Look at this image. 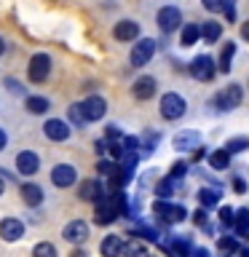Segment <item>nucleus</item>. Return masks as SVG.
Listing matches in <instances>:
<instances>
[{
    "label": "nucleus",
    "mask_w": 249,
    "mask_h": 257,
    "mask_svg": "<svg viewBox=\"0 0 249 257\" xmlns=\"http://www.w3.org/2000/svg\"><path fill=\"white\" fill-rule=\"evenodd\" d=\"M241 257H249V246L244 249V252H241Z\"/></svg>",
    "instance_id": "57"
},
{
    "label": "nucleus",
    "mask_w": 249,
    "mask_h": 257,
    "mask_svg": "<svg viewBox=\"0 0 249 257\" xmlns=\"http://www.w3.org/2000/svg\"><path fill=\"white\" fill-rule=\"evenodd\" d=\"M115 161H99V164H96V172H99L102 177H110L112 172H115Z\"/></svg>",
    "instance_id": "39"
},
{
    "label": "nucleus",
    "mask_w": 249,
    "mask_h": 257,
    "mask_svg": "<svg viewBox=\"0 0 249 257\" xmlns=\"http://www.w3.org/2000/svg\"><path fill=\"white\" fill-rule=\"evenodd\" d=\"M32 257H56V249H54V244H48V241H40V244H35V249H32Z\"/></svg>",
    "instance_id": "33"
},
{
    "label": "nucleus",
    "mask_w": 249,
    "mask_h": 257,
    "mask_svg": "<svg viewBox=\"0 0 249 257\" xmlns=\"http://www.w3.org/2000/svg\"><path fill=\"white\" fill-rule=\"evenodd\" d=\"M78 196H80V201H99L104 196V188L99 180H86V182H80Z\"/></svg>",
    "instance_id": "16"
},
{
    "label": "nucleus",
    "mask_w": 249,
    "mask_h": 257,
    "mask_svg": "<svg viewBox=\"0 0 249 257\" xmlns=\"http://www.w3.org/2000/svg\"><path fill=\"white\" fill-rule=\"evenodd\" d=\"M75 180H78V172L72 164H56L51 169V182L56 188H70V185H75Z\"/></svg>",
    "instance_id": "8"
},
{
    "label": "nucleus",
    "mask_w": 249,
    "mask_h": 257,
    "mask_svg": "<svg viewBox=\"0 0 249 257\" xmlns=\"http://www.w3.org/2000/svg\"><path fill=\"white\" fill-rule=\"evenodd\" d=\"M3 51H6V40L0 38V54H3Z\"/></svg>",
    "instance_id": "56"
},
{
    "label": "nucleus",
    "mask_w": 249,
    "mask_h": 257,
    "mask_svg": "<svg viewBox=\"0 0 249 257\" xmlns=\"http://www.w3.org/2000/svg\"><path fill=\"white\" fill-rule=\"evenodd\" d=\"M70 120L75 126H86V115H83V107H80V104H70Z\"/></svg>",
    "instance_id": "35"
},
{
    "label": "nucleus",
    "mask_w": 249,
    "mask_h": 257,
    "mask_svg": "<svg viewBox=\"0 0 249 257\" xmlns=\"http://www.w3.org/2000/svg\"><path fill=\"white\" fill-rule=\"evenodd\" d=\"M246 148H249V137H233V140H228V145H225L228 153H241Z\"/></svg>",
    "instance_id": "32"
},
{
    "label": "nucleus",
    "mask_w": 249,
    "mask_h": 257,
    "mask_svg": "<svg viewBox=\"0 0 249 257\" xmlns=\"http://www.w3.org/2000/svg\"><path fill=\"white\" fill-rule=\"evenodd\" d=\"M43 134H46L51 142H64V140H70L72 128H70V123H67V120L51 118V120H46V126H43Z\"/></svg>",
    "instance_id": "9"
},
{
    "label": "nucleus",
    "mask_w": 249,
    "mask_h": 257,
    "mask_svg": "<svg viewBox=\"0 0 249 257\" xmlns=\"http://www.w3.org/2000/svg\"><path fill=\"white\" fill-rule=\"evenodd\" d=\"M120 254H123V257H148V246H145L142 241L132 238L129 244H123V249H120Z\"/></svg>",
    "instance_id": "27"
},
{
    "label": "nucleus",
    "mask_w": 249,
    "mask_h": 257,
    "mask_svg": "<svg viewBox=\"0 0 249 257\" xmlns=\"http://www.w3.org/2000/svg\"><path fill=\"white\" fill-rule=\"evenodd\" d=\"M172 193H174V180L172 177H166V180H161L156 185V196L158 198H172Z\"/></svg>",
    "instance_id": "30"
},
{
    "label": "nucleus",
    "mask_w": 249,
    "mask_h": 257,
    "mask_svg": "<svg viewBox=\"0 0 249 257\" xmlns=\"http://www.w3.org/2000/svg\"><path fill=\"white\" fill-rule=\"evenodd\" d=\"M140 145H142V153H153V150H156V145H158V134L156 132H153V134L148 132V134L142 137Z\"/></svg>",
    "instance_id": "36"
},
{
    "label": "nucleus",
    "mask_w": 249,
    "mask_h": 257,
    "mask_svg": "<svg viewBox=\"0 0 249 257\" xmlns=\"http://www.w3.org/2000/svg\"><path fill=\"white\" fill-rule=\"evenodd\" d=\"M80 107H83L86 120H102L104 112H107V102H104L102 96H88V99L80 104Z\"/></svg>",
    "instance_id": "14"
},
{
    "label": "nucleus",
    "mask_w": 249,
    "mask_h": 257,
    "mask_svg": "<svg viewBox=\"0 0 249 257\" xmlns=\"http://www.w3.org/2000/svg\"><path fill=\"white\" fill-rule=\"evenodd\" d=\"M220 198H222L220 190H212V188L198 190V201H201V206H204V209H214L217 204H220Z\"/></svg>",
    "instance_id": "25"
},
{
    "label": "nucleus",
    "mask_w": 249,
    "mask_h": 257,
    "mask_svg": "<svg viewBox=\"0 0 249 257\" xmlns=\"http://www.w3.org/2000/svg\"><path fill=\"white\" fill-rule=\"evenodd\" d=\"M156 78H150V75H142V78H137L134 80V86H132V94H134V99H140V102H145V99H150L153 94H156Z\"/></svg>",
    "instance_id": "15"
},
{
    "label": "nucleus",
    "mask_w": 249,
    "mask_h": 257,
    "mask_svg": "<svg viewBox=\"0 0 249 257\" xmlns=\"http://www.w3.org/2000/svg\"><path fill=\"white\" fill-rule=\"evenodd\" d=\"M153 56H156V40L153 38L137 40L132 48V67H145V64H150Z\"/></svg>",
    "instance_id": "4"
},
{
    "label": "nucleus",
    "mask_w": 249,
    "mask_h": 257,
    "mask_svg": "<svg viewBox=\"0 0 249 257\" xmlns=\"http://www.w3.org/2000/svg\"><path fill=\"white\" fill-rule=\"evenodd\" d=\"M214 59L212 56H206V54H201V56H196V59L190 62V75L196 78V80H212L214 78Z\"/></svg>",
    "instance_id": "7"
},
{
    "label": "nucleus",
    "mask_w": 249,
    "mask_h": 257,
    "mask_svg": "<svg viewBox=\"0 0 249 257\" xmlns=\"http://www.w3.org/2000/svg\"><path fill=\"white\" fill-rule=\"evenodd\" d=\"M233 190H236V193H244V190H246V182L241 180V177H233Z\"/></svg>",
    "instance_id": "46"
},
{
    "label": "nucleus",
    "mask_w": 249,
    "mask_h": 257,
    "mask_svg": "<svg viewBox=\"0 0 249 257\" xmlns=\"http://www.w3.org/2000/svg\"><path fill=\"white\" fill-rule=\"evenodd\" d=\"M107 153H110V158L112 161H118V158H123V145H118L115 140H112V142H107Z\"/></svg>",
    "instance_id": "40"
},
{
    "label": "nucleus",
    "mask_w": 249,
    "mask_h": 257,
    "mask_svg": "<svg viewBox=\"0 0 249 257\" xmlns=\"http://www.w3.org/2000/svg\"><path fill=\"white\" fill-rule=\"evenodd\" d=\"M72 257H88V252H83V249H75V252H72Z\"/></svg>",
    "instance_id": "52"
},
{
    "label": "nucleus",
    "mask_w": 249,
    "mask_h": 257,
    "mask_svg": "<svg viewBox=\"0 0 249 257\" xmlns=\"http://www.w3.org/2000/svg\"><path fill=\"white\" fill-rule=\"evenodd\" d=\"M156 22H158L161 32H166V35H169V32H174V30L182 27V14H180V8H177V6H164L156 14Z\"/></svg>",
    "instance_id": "5"
},
{
    "label": "nucleus",
    "mask_w": 249,
    "mask_h": 257,
    "mask_svg": "<svg viewBox=\"0 0 249 257\" xmlns=\"http://www.w3.org/2000/svg\"><path fill=\"white\" fill-rule=\"evenodd\" d=\"M196 257H209V252L206 249H196Z\"/></svg>",
    "instance_id": "53"
},
{
    "label": "nucleus",
    "mask_w": 249,
    "mask_h": 257,
    "mask_svg": "<svg viewBox=\"0 0 249 257\" xmlns=\"http://www.w3.org/2000/svg\"><path fill=\"white\" fill-rule=\"evenodd\" d=\"M123 166H120V172L126 174V180H134V169H137V164H140V153H132V150H126L123 153Z\"/></svg>",
    "instance_id": "26"
},
{
    "label": "nucleus",
    "mask_w": 249,
    "mask_h": 257,
    "mask_svg": "<svg viewBox=\"0 0 249 257\" xmlns=\"http://www.w3.org/2000/svg\"><path fill=\"white\" fill-rule=\"evenodd\" d=\"M8 88H11L14 94H24V86H19L16 80H8Z\"/></svg>",
    "instance_id": "47"
},
{
    "label": "nucleus",
    "mask_w": 249,
    "mask_h": 257,
    "mask_svg": "<svg viewBox=\"0 0 249 257\" xmlns=\"http://www.w3.org/2000/svg\"><path fill=\"white\" fill-rule=\"evenodd\" d=\"M120 249H123L120 236H107V238L102 241L99 252H102V257H120Z\"/></svg>",
    "instance_id": "21"
},
{
    "label": "nucleus",
    "mask_w": 249,
    "mask_h": 257,
    "mask_svg": "<svg viewBox=\"0 0 249 257\" xmlns=\"http://www.w3.org/2000/svg\"><path fill=\"white\" fill-rule=\"evenodd\" d=\"M96 150H99V153H104V150H107V145H104V140H99V142H96Z\"/></svg>",
    "instance_id": "51"
},
{
    "label": "nucleus",
    "mask_w": 249,
    "mask_h": 257,
    "mask_svg": "<svg viewBox=\"0 0 249 257\" xmlns=\"http://www.w3.org/2000/svg\"><path fill=\"white\" fill-rule=\"evenodd\" d=\"M16 169L24 174V177H32V174H38V169H40V158H38V153H32V150H22L19 156H16Z\"/></svg>",
    "instance_id": "13"
},
{
    "label": "nucleus",
    "mask_w": 249,
    "mask_h": 257,
    "mask_svg": "<svg viewBox=\"0 0 249 257\" xmlns=\"http://www.w3.org/2000/svg\"><path fill=\"white\" fill-rule=\"evenodd\" d=\"M198 38H201V30H198V24H185L182 32H180V46H193V43H198Z\"/></svg>",
    "instance_id": "24"
},
{
    "label": "nucleus",
    "mask_w": 249,
    "mask_h": 257,
    "mask_svg": "<svg viewBox=\"0 0 249 257\" xmlns=\"http://www.w3.org/2000/svg\"><path fill=\"white\" fill-rule=\"evenodd\" d=\"M3 190H6V182H3V177H0V196H3Z\"/></svg>",
    "instance_id": "55"
},
{
    "label": "nucleus",
    "mask_w": 249,
    "mask_h": 257,
    "mask_svg": "<svg viewBox=\"0 0 249 257\" xmlns=\"http://www.w3.org/2000/svg\"><path fill=\"white\" fill-rule=\"evenodd\" d=\"M241 99H244L241 86H238V83H230V86H225L222 91H217V94L212 96V107L220 110V112H228V110H233V107H238Z\"/></svg>",
    "instance_id": "1"
},
{
    "label": "nucleus",
    "mask_w": 249,
    "mask_h": 257,
    "mask_svg": "<svg viewBox=\"0 0 249 257\" xmlns=\"http://www.w3.org/2000/svg\"><path fill=\"white\" fill-rule=\"evenodd\" d=\"M134 236H142V238L158 241V230H156V228H150V225H140V228L134 230Z\"/></svg>",
    "instance_id": "37"
},
{
    "label": "nucleus",
    "mask_w": 249,
    "mask_h": 257,
    "mask_svg": "<svg viewBox=\"0 0 249 257\" xmlns=\"http://www.w3.org/2000/svg\"><path fill=\"white\" fill-rule=\"evenodd\" d=\"M62 236H64V241H70V244H83L88 238V225L83 220H72V222L64 225Z\"/></svg>",
    "instance_id": "11"
},
{
    "label": "nucleus",
    "mask_w": 249,
    "mask_h": 257,
    "mask_svg": "<svg viewBox=\"0 0 249 257\" xmlns=\"http://www.w3.org/2000/svg\"><path fill=\"white\" fill-rule=\"evenodd\" d=\"M123 150L137 153V150H140V140H137V137H123Z\"/></svg>",
    "instance_id": "43"
},
{
    "label": "nucleus",
    "mask_w": 249,
    "mask_h": 257,
    "mask_svg": "<svg viewBox=\"0 0 249 257\" xmlns=\"http://www.w3.org/2000/svg\"><path fill=\"white\" fill-rule=\"evenodd\" d=\"M22 201L27 206H40L43 204V188H38V185H32V182H27V185H22Z\"/></svg>",
    "instance_id": "18"
},
{
    "label": "nucleus",
    "mask_w": 249,
    "mask_h": 257,
    "mask_svg": "<svg viewBox=\"0 0 249 257\" xmlns=\"http://www.w3.org/2000/svg\"><path fill=\"white\" fill-rule=\"evenodd\" d=\"M185 174H188V164H185V161H177V164L172 166V172H169L172 180H182Z\"/></svg>",
    "instance_id": "38"
},
{
    "label": "nucleus",
    "mask_w": 249,
    "mask_h": 257,
    "mask_svg": "<svg viewBox=\"0 0 249 257\" xmlns=\"http://www.w3.org/2000/svg\"><path fill=\"white\" fill-rule=\"evenodd\" d=\"M193 220L198 225H206V209H196V212H193Z\"/></svg>",
    "instance_id": "45"
},
{
    "label": "nucleus",
    "mask_w": 249,
    "mask_h": 257,
    "mask_svg": "<svg viewBox=\"0 0 249 257\" xmlns=\"http://www.w3.org/2000/svg\"><path fill=\"white\" fill-rule=\"evenodd\" d=\"M153 212H156V214H158L164 222H169V225H177V222H182L185 217H188V212H185V206H180V204H166L164 198L153 204Z\"/></svg>",
    "instance_id": "6"
},
{
    "label": "nucleus",
    "mask_w": 249,
    "mask_h": 257,
    "mask_svg": "<svg viewBox=\"0 0 249 257\" xmlns=\"http://www.w3.org/2000/svg\"><path fill=\"white\" fill-rule=\"evenodd\" d=\"M217 249H220L222 254H236V252H238V241H236V236H222L220 241H217Z\"/></svg>",
    "instance_id": "29"
},
{
    "label": "nucleus",
    "mask_w": 249,
    "mask_h": 257,
    "mask_svg": "<svg viewBox=\"0 0 249 257\" xmlns=\"http://www.w3.org/2000/svg\"><path fill=\"white\" fill-rule=\"evenodd\" d=\"M104 137H107V142H112V140H118V137H120V132H118V126H107V128H104Z\"/></svg>",
    "instance_id": "44"
},
{
    "label": "nucleus",
    "mask_w": 249,
    "mask_h": 257,
    "mask_svg": "<svg viewBox=\"0 0 249 257\" xmlns=\"http://www.w3.org/2000/svg\"><path fill=\"white\" fill-rule=\"evenodd\" d=\"M241 238H246V241H249V228H244V230H241Z\"/></svg>",
    "instance_id": "54"
},
{
    "label": "nucleus",
    "mask_w": 249,
    "mask_h": 257,
    "mask_svg": "<svg viewBox=\"0 0 249 257\" xmlns=\"http://www.w3.org/2000/svg\"><path fill=\"white\" fill-rule=\"evenodd\" d=\"M112 38L120 40V43H129V40H137L140 38V24L134 19H120L115 24V30H112Z\"/></svg>",
    "instance_id": "12"
},
{
    "label": "nucleus",
    "mask_w": 249,
    "mask_h": 257,
    "mask_svg": "<svg viewBox=\"0 0 249 257\" xmlns=\"http://www.w3.org/2000/svg\"><path fill=\"white\" fill-rule=\"evenodd\" d=\"M24 107H27V112H32V115H43V112L51 110V102H48L46 96H27V99H24Z\"/></svg>",
    "instance_id": "19"
},
{
    "label": "nucleus",
    "mask_w": 249,
    "mask_h": 257,
    "mask_svg": "<svg viewBox=\"0 0 249 257\" xmlns=\"http://www.w3.org/2000/svg\"><path fill=\"white\" fill-rule=\"evenodd\" d=\"M241 38H244L246 43H249V22H244V24H241Z\"/></svg>",
    "instance_id": "50"
},
{
    "label": "nucleus",
    "mask_w": 249,
    "mask_h": 257,
    "mask_svg": "<svg viewBox=\"0 0 249 257\" xmlns=\"http://www.w3.org/2000/svg\"><path fill=\"white\" fill-rule=\"evenodd\" d=\"M244 228H249V209H238L236 217H233V230L241 233Z\"/></svg>",
    "instance_id": "31"
},
{
    "label": "nucleus",
    "mask_w": 249,
    "mask_h": 257,
    "mask_svg": "<svg viewBox=\"0 0 249 257\" xmlns=\"http://www.w3.org/2000/svg\"><path fill=\"white\" fill-rule=\"evenodd\" d=\"M169 252H172L174 257H190L193 254V246H190V241H185V238H172V244H169Z\"/></svg>",
    "instance_id": "28"
},
{
    "label": "nucleus",
    "mask_w": 249,
    "mask_h": 257,
    "mask_svg": "<svg viewBox=\"0 0 249 257\" xmlns=\"http://www.w3.org/2000/svg\"><path fill=\"white\" fill-rule=\"evenodd\" d=\"M24 236V222L16 220V217H6V220H0V238L3 241H19Z\"/></svg>",
    "instance_id": "10"
},
{
    "label": "nucleus",
    "mask_w": 249,
    "mask_h": 257,
    "mask_svg": "<svg viewBox=\"0 0 249 257\" xmlns=\"http://www.w3.org/2000/svg\"><path fill=\"white\" fill-rule=\"evenodd\" d=\"M198 30H201V38H204L206 43H217V40L222 38V24L220 22H204Z\"/></svg>",
    "instance_id": "20"
},
{
    "label": "nucleus",
    "mask_w": 249,
    "mask_h": 257,
    "mask_svg": "<svg viewBox=\"0 0 249 257\" xmlns=\"http://www.w3.org/2000/svg\"><path fill=\"white\" fill-rule=\"evenodd\" d=\"M209 166L217 169V172H222V169H228L230 166V153L228 150H214V153H209Z\"/></svg>",
    "instance_id": "22"
},
{
    "label": "nucleus",
    "mask_w": 249,
    "mask_h": 257,
    "mask_svg": "<svg viewBox=\"0 0 249 257\" xmlns=\"http://www.w3.org/2000/svg\"><path fill=\"white\" fill-rule=\"evenodd\" d=\"M233 217H236V212H233L230 206H222L220 209V222L222 225H230V228H233Z\"/></svg>",
    "instance_id": "41"
},
{
    "label": "nucleus",
    "mask_w": 249,
    "mask_h": 257,
    "mask_svg": "<svg viewBox=\"0 0 249 257\" xmlns=\"http://www.w3.org/2000/svg\"><path fill=\"white\" fill-rule=\"evenodd\" d=\"M172 142H174V148H177V150H193V148H198V145H201V134L190 128V132L177 134Z\"/></svg>",
    "instance_id": "17"
},
{
    "label": "nucleus",
    "mask_w": 249,
    "mask_h": 257,
    "mask_svg": "<svg viewBox=\"0 0 249 257\" xmlns=\"http://www.w3.org/2000/svg\"><path fill=\"white\" fill-rule=\"evenodd\" d=\"M233 54H236V43H225L222 46V51H220V72H230V67H233Z\"/></svg>",
    "instance_id": "23"
},
{
    "label": "nucleus",
    "mask_w": 249,
    "mask_h": 257,
    "mask_svg": "<svg viewBox=\"0 0 249 257\" xmlns=\"http://www.w3.org/2000/svg\"><path fill=\"white\" fill-rule=\"evenodd\" d=\"M225 19H228V22H233V24H236V0H228V6H225Z\"/></svg>",
    "instance_id": "42"
},
{
    "label": "nucleus",
    "mask_w": 249,
    "mask_h": 257,
    "mask_svg": "<svg viewBox=\"0 0 249 257\" xmlns=\"http://www.w3.org/2000/svg\"><path fill=\"white\" fill-rule=\"evenodd\" d=\"M6 145H8V134H6V128H3V126H0V150H3V148H6Z\"/></svg>",
    "instance_id": "49"
},
{
    "label": "nucleus",
    "mask_w": 249,
    "mask_h": 257,
    "mask_svg": "<svg viewBox=\"0 0 249 257\" xmlns=\"http://www.w3.org/2000/svg\"><path fill=\"white\" fill-rule=\"evenodd\" d=\"M185 110H188V104H185V99L177 91H169L161 96V115L166 120H180L185 115Z\"/></svg>",
    "instance_id": "2"
},
{
    "label": "nucleus",
    "mask_w": 249,
    "mask_h": 257,
    "mask_svg": "<svg viewBox=\"0 0 249 257\" xmlns=\"http://www.w3.org/2000/svg\"><path fill=\"white\" fill-rule=\"evenodd\" d=\"M51 75V56L48 54H35L27 64V78L32 83H43V80Z\"/></svg>",
    "instance_id": "3"
},
{
    "label": "nucleus",
    "mask_w": 249,
    "mask_h": 257,
    "mask_svg": "<svg viewBox=\"0 0 249 257\" xmlns=\"http://www.w3.org/2000/svg\"><path fill=\"white\" fill-rule=\"evenodd\" d=\"M204 156H206V150L201 148V145H198V148H193V161H201Z\"/></svg>",
    "instance_id": "48"
},
{
    "label": "nucleus",
    "mask_w": 249,
    "mask_h": 257,
    "mask_svg": "<svg viewBox=\"0 0 249 257\" xmlns=\"http://www.w3.org/2000/svg\"><path fill=\"white\" fill-rule=\"evenodd\" d=\"M201 6H204L209 14H222L225 6H228V0H201Z\"/></svg>",
    "instance_id": "34"
}]
</instances>
